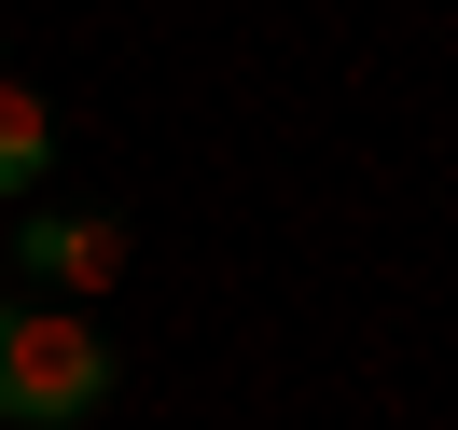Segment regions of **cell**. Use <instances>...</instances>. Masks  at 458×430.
<instances>
[{
    "instance_id": "3957f363",
    "label": "cell",
    "mask_w": 458,
    "mask_h": 430,
    "mask_svg": "<svg viewBox=\"0 0 458 430\" xmlns=\"http://www.w3.org/2000/svg\"><path fill=\"white\" fill-rule=\"evenodd\" d=\"M42 181H56V97L0 70V208H42Z\"/></svg>"
},
{
    "instance_id": "7a4b0ae2",
    "label": "cell",
    "mask_w": 458,
    "mask_h": 430,
    "mask_svg": "<svg viewBox=\"0 0 458 430\" xmlns=\"http://www.w3.org/2000/svg\"><path fill=\"white\" fill-rule=\"evenodd\" d=\"M125 250H140L125 208H29V223H14V278L70 291V306H98V291L125 278Z\"/></svg>"
},
{
    "instance_id": "6da1fadb",
    "label": "cell",
    "mask_w": 458,
    "mask_h": 430,
    "mask_svg": "<svg viewBox=\"0 0 458 430\" xmlns=\"http://www.w3.org/2000/svg\"><path fill=\"white\" fill-rule=\"evenodd\" d=\"M112 389H125V361H112V333L84 306L0 291V430H84Z\"/></svg>"
}]
</instances>
